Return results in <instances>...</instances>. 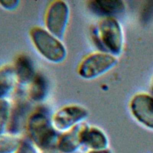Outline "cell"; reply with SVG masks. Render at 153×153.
<instances>
[{
	"label": "cell",
	"mask_w": 153,
	"mask_h": 153,
	"mask_svg": "<svg viewBox=\"0 0 153 153\" xmlns=\"http://www.w3.org/2000/svg\"><path fill=\"white\" fill-rule=\"evenodd\" d=\"M26 130L32 142L42 151H48L56 146L58 136L47 113L42 111L33 112L26 121Z\"/></svg>",
	"instance_id": "6da1fadb"
},
{
	"label": "cell",
	"mask_w": 153,
	"mask_h": 153,
	"mask_svg": "<svg viewBox=\"0 0 153 153\" xmlns=\"http://www.w3.org/2000/svg\"><path fill=\"white\" fill-rule=\"evenodd\" d=\"M93 33L96 43L102 51L116 57L122 53L124 44L123 30L120 23L114 17L102 19Z\"/></svg>",
	"instance_id": "7a4b0ae2"
},
{
	"label": "cell",
	"mask_w": 153,
	"mask_h": 153,
	"mask_svg": "<svg viewBox=\"0 0 153 153\" xmlns=\"http://www.w3.org/2000/svg\"><path fill=\"white\" fill-rule=\"evenodd\" d=\"M29 34L35 48L46 60L59 63L65 59L67 54L65 46L46 29L35 26L31 29Z\"/></svg>",
	"instance_id": "3957f363"
},
{
	"label": "cell",
	"mask_w": 153,
	"mask_h": 153,
	"mask_svg": "<svg viewBox=\"0 0 153 153\" xmlns=\"http://www.w3.org/2000/svg\"><path fill=\"white\" fill-rule=\"evenodd\" d=\"M116 56L99 51L93 53L82 60L78 67V75L85 79H93L113 69L118 63Z\"/></svg>",
	"instance_id": "277c9868"
},
{
	"label": "cell",
	"mask_w": 153,
	"mask_h": 153,
	"mask_svg": "<svg viewBox=\"0 0 153 153\" xmlns=\"http://www.w3.org/2000/svg\"><path fill=\"white\" fill-rule=\"evenodd\" d=\"M69 8L66 2L58 0L53 1L48 7L45 15L46 29L59 38H63L68 26Z\"/></svg>",
	"instance_id": "5b68a950"
},
{
	"label": "cell",
	"mask_w": 153,
	"mask_h": 153,
	"mask_svg": "<svg viewBox=\"0 0 153 153\" xmlns=\"http://www.w3.org/2000/svg\"><path fill=\"white\" fill-rule=\"evenodd\" d=\"M88 116L87 109L79 105H66L57 110L51 117V123L54 128L65 132L75 126L83 123Z\"/></svg>",
	"instance_id": "8992f818"
},
{
	"label": "cell",
	"mask_w": 153,
	"mask_h": 153,
	"mask_svg": "<svg viewBox=\"0 0 153 153\" xmlns=\"http://www.w3.org/2000/svg\"><path fill=\"white\" fill-rule=\"evenodd\" d=\"M130 112L134 120L145 127L153 131V96L139 93L129 103Z\"/></svg>",
	"instance_id": "52a82bcc"
},
{
	"label": "cell",
	"mask_w": 153,
	"mask_h": 153,
	"mask_svg": "<svg viewBox=\"0 0 153 153\" xmlns=\"http://www.w3.org/2000/svg\"><path fill=\"white\" fill-rule=\"evenodd\" d=\"M88 124L81 123L63 132L58 138L56 146L61 153H73L82 145L84 131Z\"/></svg>",
	"instance_id": "ba28073f"
},
{
	"label": "cell",
	"mask_w": 153,
	"mask_h": 153,
	"mask_svg": "<svg viewBox=\"0 0 153 153\" xmlns=\"http://www.w3.org/2000/svg\"><path fill=\"white\" fill-rule=\"evenodd\" d=\"M88 7L93 13L106 18L121 14L126 5L121 0H93L88 2Z\"/></svg>",
	"instance_id": "9c48e42d"
},
{
	"label": "cell",
	"mask_w": 153,
	"mask_h": 153,
	"mask_svg": "<svg viewBox=\"0 0 153 153\" xmlns=\"http://www.w3.org/2000/svg\"><path fill=\"white\" fill-rule=\"evenodd\" d=\"M82 145L88 150H101L109 147V139L103 130L88 125L82 138Z\"/></svg>",
	"instance_id": "30bf717a"
},
{
	"label": "cell",
	"mask_w": 153,
	"mask_h": 153,
	"mask_svg": "<svg viewBox=\"0 0 153 153\" xmlns=\"http://www.w3.org/2000/svg\"><path fill=\"white\" fill-rule=\"evenodd\" d=\"M13 66L16 80L21 84L29 85L36 75L33 62L26 55L19 56Z\"/></svg>",
	"instance_id": "8fae6325"
},
{
	"label": "cell",
	"mask_w": 153,
	"mask_h": 153,
	"mask_svg": "<svg viewBox=\"0 0 153 153\" xmlns=\"http://www.w3.org/2000/svg\"><path fill=\"white\" fill-rule=\"evenodd\" d=\"M48 91V82L44 75L36 74L29 84L28 95L30 100L35 102L42 101Z\"/></svg>",
	"instance_id": "7c38bea8"
},
{
	"label": "cell",
	"mask_w": 153,
	"mask_h": 153,
	"mask_svg": "<svg viewBox=\"0 0 153 153\" xmlns=\"http://www.w3.org/2000/svg\"><path fill=\"white\" fill-rule=\"evenodd\" d=\"M16 81L13 66L6 65L0 68V99H6L13 90Z\"/></svg>",
	"instance_id": "4fadbf2b"
},
{
	"label": "cell",
	"mask_w": 153,
	"mask_h": 153,
	"mask_svg": "<svg viewBox=\"0 0 153 153\" xmlns=\"http://www.w3.org/2000/svg\"><path fill=\"white\" fill-rule=\"evenodd\" d=\"M20 141L14 134H0V153H15Z\"/></svg>",
	"instance_id": "5bb4252c"
},
{
	"label": "cell",
	"mask_w": 153,
	"mask_h": 153,
	"mask_svg": "<svg viewBox=\"0 0 153 153\" xmlns=\"http://www.w3.org/2000/svg\"><path fill=\"white\" fill-rule=\"evenodd\" d=\"M11 113L10 103L6 99H0V134L4 133L10 123Z\"/></svg>",
	"instance_id": "9a60e30c"
},
{
	"label": "cell",
	"mask_w": 153,
	"mask_h": 153,
	"mask_svg": "<svg viewBox=\"0 0 153 153\" xmlns=\"http://www.w3.org/2000/svg\"><path fill=\"white\" fill-rule=\"evenodd\" d=\"M15 153H38V148L32 142L23 140L20 143Z\"/></svg>",
	"instance_id": "2e32d148"
},
{
	"label": "cell",
	"mask_w": 153,
	"mask_h": 153,
	"mask_svg": "<svg viewBox=\"0 0 153 153\" xmlns=\"http://www.w3.org/2000/svg\"><path fill=\"white\" fill-rule=\"evenodd\" d=\"M19 1L16 0H1L0 5L8 10H13L15 9L19 5Z\"/></svg>",
	"instance_id": "e0dca14e"
},
{
	"label": "cell",
	"mask_w": 153,
	"mask_h": 153,
	"mask_svg": "<svg viewBox=\"0 0 153 153\" xmlns=\"http://www.w3.org/2000/svg\"><path fill=\"white\" fill-rule=\"evenodd\" d=\"M86 153H113L112 151L109 149H105L101 150H88Z\"/></svg>",
	"instance_id": "ac0fdd59"
}]
</instances>
